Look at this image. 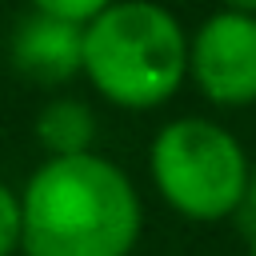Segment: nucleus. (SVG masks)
Segmentation results:
<instances>
[{
    "label": "nucleus",
    "mask_w": 256,
    "mask_h": 256,
    "mask_svg": "<svg viewBox=\"0 0 256 256\" xmlns=\"http://www.w3.org/2000/svg\"><path fill=\"white\" fill-rule=\"evenodd\" d=\"M24 256H128L144 228L140 192L108 156H48L20 192Z\"/></svg>",
    "instance_id": "obj_1"
},
{
    "label": "nucleus",
    "mask_w": 256,
    "mask_h": 256,
    "mask_svg": "<svg viewBox=\"0 0 256 256\" xmlns=\"http://www.w3.org/2000/svg\"><path fill=\"white\" fill-rule=\"evenodd\" d=\"M84 76L108 104L152 112L188 80V32L156 0H112L84 24Z\"/></svg>",
    "instance_id": "obj_2"
},
{
    "label": "nucleus",
    "mask_w": 256,
    "mask_h": 256,
    "mask_svg": "<svg viewBox=\"0 0 256 256\" xmlns=\"http://www.w3.org/2000/svg\"><path fill=\"white\" fill-rule=\"evenodd\" d=\"M148 172L164 204L192 224L228 220L248 204L252 160L224 124L204 116L168 120L152 136Z\"/></svg>",
    "instance_id": "obj_3"
},
{
    "label": "nucleus",
    "mask_w": 256,
    "mask_h": 256,
    "mask_svg": "<svg viewBox=\"0 0 256 256\" xmlns=\"http://www.w3.org/2000/svg\"><path fill=\"white\" fill-rule=\"evenodd\" d=\"M188 80L216 108L256 104V16L212 12L188 40Z\"/></svg>",
    "instance_id": "obj_4"
},
{
    "label": "nucleus",
    "mask_w": 256,
    "mask_h": 256,
    "mask_svg": "<svg viewBox=\"0 0 256 256\" xmlns=\"http://www.w3.org/2000/svg\"><path fill=\"white\" fill-rule=\"evenodd\" d=\"M12 68L36 88H64L84 76V24L28 12L12 32Z\"/></svg>",
    "instance_id": "obj_5"
},
{
    "label": "nucleus",
    "mask_w": 256,
    "mask_h": 256,
    "mask_svg": "<svg viewBox=\"0 0 256 256\" xmlns=\"http://www.w3.org/2000/svg\"><path fill=\"white\" fill-rule=\"evenodd\" d=\"M36 140L48 156H76L92 152L96 144V116L76 96H56L36 116Z\"/></svg>",
    "instance_id": "obj_6"
},
{
    "label": "nucleus",
    "mask_w": 256,
    "mask_h": 256,
    "mask_svg": "<svg viewBox=\"0 0 256 256\" xmlns=\"http://www.w3.org/2000/svg\"><path fill=\"white\" fill-rule=\"evenodd\" d=\"M20 236H24V216H20V196L0 184V256L20 252Z\"/></svg>",
    "instance_id": "obj_7"
},
{
    "label": "nucleus",
    "mask_w": 256,
    "mask_h": 256,
    "mask_svg": "<svg viewBox=\"0 0 256 256\" xmlns=\"http://www.w3.org/2000/svg\"><path fill=\"white\" fill-rule=\"evenodd\" d=\"M32 12H44V16H60V20H72V24H88L92 16H100L112 0H28Z\"/></svg>",
    "instance_id": "obj_8"
},
{
    "label": "nucleus",
    "mask_w": 256,
    "mask_h": 256,
    "mask_svg": "<svg viewBox=\"0 0 256 256\" xmlns=\"http://www.w3.org/2000/svg\"><path fill=\"white\" fill-rule=\"evenodd\" d=\"M224 8H236V12H252L256 16V0H224Z\"/></svg>",
    "instance_id": "obj_9"
},
{
    "label": "nucleus",
    "mask_w": 256,
    "mask_h": 256,
    "mask_svg": "<svg viewBox=\"0 0 256 256\" xmlns=\"http://www.w3.org/2000/svg\"><path fill=\"white\" fill-rule=\"evenodd\" d=\"M248 208L256 212V160H252V184H248Z\"/></svg>",
    "instance_id": "obj_10"
},
{
    "label": "nucleus",
    "mask_w": 256,
    "mask_h": 256,
    "mask_svg": "<svg viewBox=\"0 0 256 256\" xmlns=\"http://www.w3.org/2000/svg\"><path fill=\"white\" fill-rule=\"evenodd\" d=\"M248 256H256V228H252V236H248Z\"/></svg>",
    "instance_id": "obj_11"
}]
</instances>
